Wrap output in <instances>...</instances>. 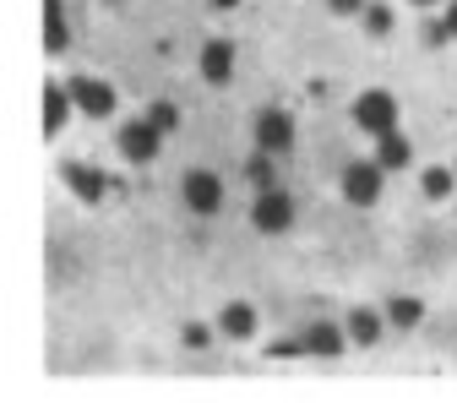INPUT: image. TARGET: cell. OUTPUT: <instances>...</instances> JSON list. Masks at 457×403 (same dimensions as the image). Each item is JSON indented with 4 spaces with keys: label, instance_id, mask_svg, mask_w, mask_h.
I'll list each match as a JSON object with an SVG mask.
<instances>
[{
    "label": "cell",
    "instance_id": "6da1fadb",
    "mask_svg": "<svg viewBox=\"0 0 457 403\" xmlns=\"http://www.w3.org/2000/svg\"><path fill=\"white\" fill-rule=\"evenodd\" d=\"M251 223L262 229V235H283V229L295 223V197L283 191V186L256 191V202H251Z\"/></svg>",
    "mask_w": 457,
    "mask_h": 403
},
{
    "label": "cell",
    "instance_id": "7a4b0ae2",
    "mask_svg": "<svg viewBox=\"0 0 457 403\" xmlns=\"http://www.w3.org/2000/svg\"><path fill=\"white\" fill-rule=\"evenodd\" d=\"M354 126H360V131H370V137L397 131V98H392L386 88L360 93V98H354Z\"/></svg>",
    "mask_w": 457,
    "mask_h": 403
},
{
    "label": "cell",
    "instance_id": "3957f363",
    "mask_svg": "<svg viewBox=\"0 0 457 403\" xmlns=\"http://www.w3.org/2000/svg\"><path fill=\"white\" fill-rule=\"evenodd\" d=\"M381 181H386V169H381L376 158H360V164L343 169V197H349L354 207H370V202L381 197Z\"/></svg>",
    "mask_w": 457,
    "mask_h": 403
},
{
    "label": "cell",
    "instance_id": "277c9868",
    "mask_svg": "<svg viewBox=\"0 0 457 403\" xmlns=\"http://www.w3.org/2000/svg\"><path fill=\"white\" fill-rule=\"evenodd\" d=\"M256 147L272 153V158L289 153V147H295V114H289V109H262V114H256Z\"/></svg>",
    "mask_w": 457,
    "mask_h": 403
},
{
    "label": "cell",
    "instance_id": "5b68a950",
    "mask_svg": "<svg viewBox=\"0 0 457 403\" xmlns=\"http://www.w3.org/2000/svg\"><path fill=\"white\" fill-rule=\"evenodd\" d=\"M66 88H71V98H77V109L87 114V121H109V114H114V88H109V82H98V77H71Z\"/></svg>",
    "mask_w": 457,
    "mask_h": 403
},
{
    "label": "cell",
    "instance_id": "8992f818",
    "mask_svg": "<svg viewBox=\"0 0 457 403\" xmlns=\"http://www.w3.org/2000/svg\"><path fill=\"white\" fill-rule=\"evenodd\" d=\"M180 191H186V207H191V213H202V218L223 207V181L212 175V169H191Z\"/></svg>",
    "mask_w": 457,
    "mask_h": 403
},
{
    "label": "cell",
    "instance_id": "52a82bcc",
    "mask_svg": "<svg viewBox=\"0 0 457 403\" xmlns=\"http://www.w3.org/2000/svg\"><path fill=\"white\" fill-rule=\"evenodd\" d=\"M158 142H163V131H158L153 121H131V126H120V153H126L131 164H153V158H158Z\"/></svg>",
    "mask_w": 457,
    "mask_h": 403
},
{
    "label": "cell",
    "instance_id": "ba28073f",
    "mask_svg": "<svg viewBox=\"0 0 457 403\" xmlns=\"http://www.w3.org/2000/svg\"><path fill=\"white\" fill-rule=\"evenodd\" d=\"M343 343H349V327L311 322V327L300 332V355H321V360H332V355H343Z\"/></svg>",
    "mask_w": 457,
    "mask_h": 403
},
{
    "label": "cell",
    "instance_id": "9c48e42d",
    "mask_svg": "<svg viewBox=\"0 0 457 403\" xmlns=\"http://www.w3.org/2000/svg\"><path fill=\"white\" fill-rule=\"evenodd\" d=\"M61 175H66V186H71L82 202H98V197H109V191H114V181H109V175H98L93 164H77V158H71V164H61Z\"/></svg>",
    "mask_w": 457,
    "mask_h": 403
},
{
    "label": "cell",
    "instance_id": "30bf717a",
    "mask_svg": "<svg viewBox=\"0 0 457 403\" xmlns=\"http://www.w3.org/2000/svg\"><path fill=\"white\" fill-rule=\"evenodd\" d=\"M202 77L207 82H228V77H235V44H228V38H207L202 44Z\"/></svg>",
    "mask_w": 457,
    "mask_h": 403
},
{
    "label": "cell",
    "instance_id": "8fae6325",
    "mask_svg": "<svg viewBox=\"0 0 457 403\" xmlns=\"http://www.w3.org/2000/svg\"><path fill=\"white\" fill-rule=\"evenodd\" d=\"M71 109H77L71 88H61V82H44V137H54V131H61Z\"/></svg>",
    "mask_w": 457,
    "mask_h": 403
},
{
    "label": "cell",
    "instance_id": "7c38bea8",
    "mask_svg": "<svg viewBox=\"0 0 457 403\" xmlns=\"http://www.w3.org/2000/svg\"><path fill=\"white\" fill-rule=\"evenodd\" d=\"M409 158H414V147H409L403 131H381V137H376V164H381V169H403Z\"/></svg>",
    "mask_w": 457,
    "mask_h": 403
},
{
    "label": "cell",
    "instance_id": "4fadbf2b",
    "mask_svg": "<svg viewBox=\"0 0 457 403\" xmlns=\"http://www.w3.org/2000/svg\"><path fill=\"white\" fill-rule=\"evenodd\" d=\"M44 49L49 55L66 49V12H61V0H44Z\"/></svg>",
    "mask_w": 457,
    "mask_h": 403
},
{
    "label": "cell",
    "instance_id": "5bb4252c",
    "mask_svg": "<svg viewBox=\"0 0 457 403\" xmlns=\"http://www.w3.org/2000/svg\"><path fill=\"white\" fill-rule=\"evenodd\" d=\"M218 327H223L228 338H251V332H256V311H251L245 300H235V306H223V316H218Z\"/></svg>",
    "mask_w": 457,
    "mask_h": 403
},
{
    "label": "cell",
    "instance_id": "9a60e30c",
    "mask_svg": "<svg viewBox=\"0 0 457 403\" xmlns=\"http://www.w3.org/2000/svg\"><path fill=\"white\" fill-rule=\"evenodd\" d=\"M381 327H386V316H376V311H365V306L349 311V338H354V343H376Z\"/></svg>",
    "mask_w": 457,
    "mask_h": 403
},
{
    "label": "cell",
    "instance_id": "2e32d148",
    "mask_svg": "<svg viewBox=\"0 0 457 403\" xmlns=\"http://www.w3.org/2000/svg\"><path fill=\"white\" fill-rule=\"evenodd\" d=\"M420 316H425V306H420L414 295H397V300L386 306V322H392V327H420Z\"/></svg>",
    "mask_w": 457,
    "mask_h": 403
},
{
    "label": "cell",
    "instance_id": "e0dca14e",
    "mask_svg": "<svg viewBox=\"0 0 457 403\" xmlns=\"http://www.w3.org/2000/svg\"><path fill=\"white\" fill-rule=\"evenodd\" d=\"M420 186H425V197H436V202H441V197H452V186H457V169H441V164H430Z\"/></svg>",
    "mask_w": 457,
    "mask_h": 403
},
{
    "label": "cell",
    "instance_id": "ac0fdd59",
    "mask_svg": "<svg viewBox=\"0 0 457 403\" xmlns=\"http://www.w3.org/2000/svg\"><path fill=\"white\" fill-rule=\"evenodd\" d=\"M360 17H365V33H376V38H386V33H392V6H381V0H370Z\"/></svg>",
    "mask_w": 457,
    "mask_h": 403
},
{
    "label": "cell",
    "instance_id": "d6986e66",
    "mask_svg": "<svg viewBox=\"0 0 457 403\" xmlns=\"http://www.w3.org/2000/svg\"><path fill=\"white\" fill-rule=\"evenodd\" d=\"M245 181H251L256 191H267V186H278V181H272V153H256V158L245 164Z\"/></svg>",
    "mask_w": 457,
    "mask_h": 403
},
{
    "label": "cell",
    "instance_id": "ffe728a7",
    "mask_svg": "<svg viewBox=\"0 0 457 403\" xmlns=\"http://www.w3.org/2000/svg\"><path fill=\"white\" fill-rule=\"evenodd\" d=\"M147 121H153L158 131H175V126H180V109H175V104H169V98H158V104L147 109Z\"/></svg>",
    "mask_w": 457,
    "mask_h": 403
},
{
    "label": "cell",
    "instance_id": "44dd1931",
    "mask_svg": "<svg viewBox=\"0 0 457 403\" xmlns=\"http://www.w3.org/2000/svg\"><path fill=\"white\" fill-rule=\"evenodd\" d=\"M207 338H212L207 322H191V327H186V343H191V349H207Z\"/></svg>",
    "mask_w": 457,
    "mask_h": 403
},
{
    "label": "cell",
    "instance_id": "7402d4cb",
    "mask_svg": "<svg viewBox=\"0 0 457 403\" xmlns=\"http://www.w3.org/2000/svg\"><path fill=\"white\" fill-rule=\"evenodd\" d=\"M327 6H332L337 17H360V12L370 6V0H327Z\"/></svg>",
    "mask_w": 457,
    "mask_h": 403
},
{
    "label": "cell",
    "instance_id": "603a6c76",
    "mask_svg": "<svg viewBox=\"0 0 457 403\" xmlns=\"http://www.w3.org/2000/svg\"><path fill=\"white\" fill-rule=\"evenodd\" d=\"M441 22H446V33L457 38V0H452V6H446V17H441Z\"/></svg>",
    "mask_w": 457,
    "mask_h": 403
},
{
    "label": "cell",
    "instance_id": "cb8c5ba5",
    "mask_svg": "<svg viewBox=\"0 0 457 403\" xmlns=\"http://www.w3.org/2000/svg\"><path fill=\"white\" fill-rule=\"evenodd\" d=\"M212 6H240V0H212Z\"/></svg>",
    "mask_w": 457,
    "mask_h": 403
},
{
    "label": "cell",
    "instance_id": "d4e9b609",
    "mask_svg": "<svg viewBox=\"0 0 457 403\" xmlns=\"http://www.w3.org/2000/svg\"><path fill=\"white\" fill-rule=\"evenodd\" d=\"M414 6H430V0H414Z\"/></svg>",
    "mask_w": 457,
    "mask_h": 403
},
{
    "label": "cell",
    "instance_id": "484cf974",
    "mask_svg": "<svg viewBox=\"0 0 457 403\" xmlns=\"http://www.w3.org/2000/svg\"><path fill=\"white\" fill-rule=\"evenodd\" d=\"M452 169H457V164H452Z\"/></svg>",
    "mask_w": 457,
    "mask_h": 403
}]
</instances>
